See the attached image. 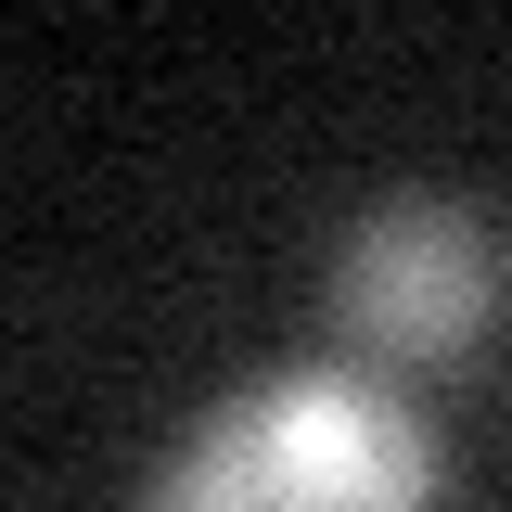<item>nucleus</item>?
Returning <instances> with one entry per match:
<instances>
[{
    "instance_id": "nucleus-2",
    "label": "nucleus",
    "mask_w": 512,
    "mask_h": 512,
    "mask_svg": "<svg viewBox=\"0 0 512 512\" xmlns=\"http://www.w3.org/2000/svg\"><path fill=\"white\" fill-rule=\"evenodd\" d=\"M500 282H512V256H500V231H487L474 205H448V192H384L372 218L333 244V333H346L359 359H384V372H423V359L487 346Z\"/></svg>"
},
{
    "instance_id": "nucleus-1",
    "label": "nucleus",
    "mask_w": 512,
    "mask_h": 512,
    "mask_svg": "<svg viewBox=\"0 0 512 512\" xmlns=\"http://www.w3.org/2000/svg\"><path fill=\"white\" fill-rule=\"evenodd\" d=\"M436 500H448L436 423L359 359H308V372L218 397L141 487V512H436Z\"/></svg>"
}]
</instances>
